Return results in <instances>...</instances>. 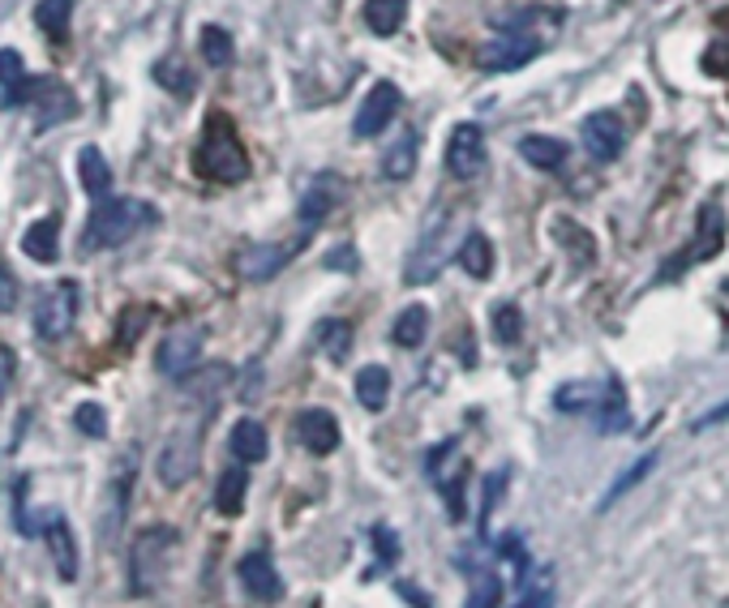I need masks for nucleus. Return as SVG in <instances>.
Listing matches in <instances>:
<instances>
[{
    "label": "nucleus",
    "mask_w": 729,
    "mask_h": 608,
    "mask_svg": "<svg viewBox=\"0 0 729 608\" xmlns=\"http://www.w3.org/2000/svg\"><path fill=\"white\" fill-rule=\"evenodd\" d=\"M194 172L207 176V181H219V185H236L249 176V154L236 137V125L227 116H207L202 125V141L194 150Z\"/></svg>",
    "instance_id": "f257e3e1"
},
{
    "label": "nucleus",
    "mask_w": 729,
    "mask_h": 608,
    "mask_svg": "<svg viewBox=\"0 0 729 608\" xmlns=\"http://www.w3.org/2000/svg\"><path fill=\"white\" fill-rule=\"evenodd\" d=\"M146 223H155V210L138 198H99V206L90 210L86 227H82V249H116L129 236H138Z\"/></svg>",
    "instance_id": "f03ea898"
},
{
    "label": "nucleus",
    "mask_w": 729,
    "mask_h": 608,
    "mask_svg": "<svg viewBox=\"0 0 729 608\" xmlns=\"http://www.w3.org/2000/svg\"><path fill=\"white\" fill-rule=\"evenodd\" d=\"M176 553V532L172 528H146L129 544V592L134 596H155L168 579Z\"/></svg>",
    "instance_id": "7ed1b4c3"
},
{
    "label": "nucleus",
    "mask_w": 729,
    "mask_h": 608,
    "mask_svg": "<svg viewBox=\"0 0 729 608\" xmlns=\"http://www.w3.org/2000/svg\"><path fill=\"white\" fill-rule=\"evenodd\" d=\"M17 103L44 108V112H39V129H52L57 121H70L73 112H77L73 90L65 82H52V77H26V82L4 99V108H17Z\"/></svg>",
    "instance_id": "20e7f679"
},
{
    "label": "nucleus",
    "mask_w": 729,
    "mask_h": 608,
    "mask_svg": "<svg viewBox=\"0 0 729 608\" xmlns=\"http://www.w3.org/2000/svg\"><path fill=\"white\" fill-rule=\"evenodd\" d=\"M545 52V35H532V30H503L494 39H485L481 48V69L485 73H515L523 69L528 61H536Z\"/></svg>",
    "instance_id": "39448f33"
},
{
    "label": "nucleus",
    "mask_w": 729,
    "mask_h": 608,
    "mask_svg": "<svg viewBox=\"0 0 729 608\" xmlns=\"http://www.w3.org/2000/svg\"><path fill=\"white\" fill-rule=\"evenodd\" d=\"M73 322H77V283L61 278L57 287H48L35 300V335L44 343H57V338L70 335Z\"/></svg>",
    "instance_id": "423d86ee"
},
{
    "label": "nucleus",
    "mask_w": 729,
    "mask_h": 608,
    "mask_svg": "<svg viewBox=\"0 0 729 608\" xmlns=\"http://www.w3.org/2000/svg\"><path fill=\"white\" fill-rule=\"evenodd\" d=\"M198 446H202V424H185L168 437V446L159 450V480L168 488H181L185 480L198 472Z\"/></svg>",
    "instance_id": "0eeeda50"
},
{
    "label": "nucleus",
    "mask_w": 729,
    "mask_h": 608,
    "mask_svg": "<svg viewBox=\"0 0 729 608\" xmlns=\"http://www.w3.org/2000/svg\"><path fill=\"white\" fill-rule=\"evenodd\" d=\"M202 343H207V331L202 326H176L172 335L159 343V351H155V364H159V373L163 377H185V373H194L198 369V360H202Z\"/></svg>",
    "instance_id": "6e6552de"
},
{
    "label": "nucleus",
    "mask_w": 729,
    "mask_h": 608,
    "mask_svg": "<svg viewBox=\"0 0 729 608\" xmlns=\"http://www.w3.org/2000/svg\"><path fill=\"white\" fill-rule=\"evenodd\" d=\"M580 137H583V146H588V154H592L596 163H614V159L627 150V125H622V116H618V112H609V108H601V112L583 116Z\"/></svg>",
    "instance_id": "1a4fd4ad"
},
{
    "label": "nucleus",
    "mask_w": 729,
    "mask_h": 608,
    "mask_svg": "<svg viewBox=\"0 0 729 608\" xmlns=\"http://www.w3.org/2000/svg\"><path fill=\"white\" fill-rule=\"evenodd\" d=\"M446 172L455 181H477L485 172V134L477 125H455L446 137Z\"/></svg>",
    "instance_id": "9d476101"
},
{
    "label": "nucleus",
    "mask_w": 729,
    "mask_h": 608,
    "mask_svg": "<svg viewBox=\"0 0 729 608\" xmlns=\"http://www.w3.org/2000/svg\"><path fill=\"white\" fill-rule=\"evenodd\" d=\"M236 579H240V587H245L258 605H280V600H284V579H280L271 553H262V548H254V553L240 557Z\"/></svg>",
    "instance_id": "9b49d317"
},
{
    "label": "nucleus",
    "mask_w": 729,
    "mask_h": 608,
    "mask_svg": "<svg viewBox=\"0 0 729 608\" xmlns=\"http://www.w3.org/2000/svg\"><path fill=\"white\" fill-rule=\"evenodd\" d=\"M399 103H404V99H399V86H395V82H378V86L364 95L353 134L357 137H382V129L399 116Z\"/></svg>",
    "instance_id": "f8f14e48"
},
{
    "label": "nucleus",
    "mask_w": 729,
    "mask_h": 608,
    "mask_svg": "<svg viewBox=\"0 0 729 608\" xmlns=\"http://www.w3.org/2000/svg\"><path fill=\"white\" fill-rule=\"evenodd\" d=\"M446 232H450V223L446 219H434L430 223V232L421 236V245H417V253L408 258V271H404V283H434V274L442 271V262H446Z\"/></svg>",
    "instance_id": "ddd939ff"
},
{
    "label": "nucleus",
    "mask_w": 729,
    "mask_h": 608,
    "mask_svg": "<svg viewBox=\"0 0 729 608\" xmlns=\"http://www.w3.org/2000/svg\"><path fill=\"white\" fill-rule=\"evenodd\" d=\"M300 253V240H292V245H249V249H240L236 253V271L240 278H249V283H267V278H275V274L288 266L292 258Z\"/></svg>",
    "instance_id": "4468645a"
},
{
    "label": "nucleus",
    "mask_w": 729,
    "mask_h": 608,
    "mask_svg": "<svg viewBox=\"0 0 729 608\" xmlns=\"http://www.w3.org/2000/svg\"><path fill=\"white\" fill-rule=\"evenodd\" d=\"M296 437L309 455H335L339 450V420L326 407H309L296 420Z\"/></svg>",
    "instance_id": "2eb2a0df"
},
{
    "label": "nucleus",
    "mask_w": 729,
    "mask_h": 608,
    "mask_svg": "<svg viewBox=\"0 0 729 608\" xmlns=\"http://www.w3.org/2000/svg\"><path fill=\"white\" fill-rule=\"evenodd\" d=\"M44 536L52 544V561H57V574L73 583L77 579V541L70 532V519L61 510H44Z\"/></svg>",
    "instance_id": "dca6fc26"
},
{
    "label": "nucleus",
    "mask_w": 729,
    "mask_h": 608,
    "mask_svg": "<svg viewBox=\"0 0 729 608\" xmlns=\"http://www.w3.org/2000/svg\"><path fill=\"white\" fill-rule=\"evenodd\" d=\"M339 198H344V185H339L331 172L313 176V185H309V189H305V198H300V227L309 232V227L326 223V214L339 206Z\"/></svg>",
    "instance_id": "f3484780"
},
{
    "label": "nucleus",
    "mask_w": 729,
    "mask_h": 608,
    "mask_svg": "<svg viewBox=\"0 0 729 608\" xmlns=\"http://www.w3.org/2000/svg\"><path fill=\"white\" fill-rule=\"evenodd\" d=\"M22 253L39 266H52L61 258V219L57 214H44L35 219L26 232H22Z\"/></svg>",
    "instance_id": "a211bd4d"
},
{
    "label": "nucleus",
    "mask_w": 729,
    "mask_h": 608,
    "mask_svg": "<svg viewBox=\"0 0 729 608\" xmlns=\"http://www.w3.org/2000/svg\"><path fill=\"white\" fill-rule=\"evenodd\" d=\"M417 159H421V137H417V129H404L382 150V176L386 181H408L417 172Z\"/></svg>",
    "instance_id": "6ab92c4d"
},
{
    "label": "nucleus",
    "mask_w": 729,
    "mask_h": 608,
    "mask_svg": "<svg viewBox=\"0 0 729 608\" xmlns=\"http://www.w3.org/2000/svg\"><path fill=\"white\" fill-rule=\"evenodd\" d=\"M721 245H726V210L717 202H708L700 210V232H695V253H691V262L717 258Z\"/></svg>",
    "instance_id": "aec40b11"
},
{
    "label": "nucleus",
    "mask_w": 729,
    "mask_h": 608,
    "mask_svg": "<svg viewBox=\"0 0 729 608\" xmlns=\"http://www.w3.org/2000/svg\"><path fill=\"white\" fill-rule=\"evenodd\" d=\"M567 141H558V137H545V134H528L519 137V159L523 163H532V167H541V172H554V167H563L567 163Z\"/></svg>",
    "instance_id": "412c9836"
},
{
    "label": "nucleus",
    "mask_w": 729,
    "mask_h": 608,
    "mask_svg": "<svg viewBox=\"0 0 729 608\" xmlns=\"http://www.w3.org/2000/svg\"><path fill=\"white\" fill-rule=\"evenodd\" d=\"M267 450H271V442H267V429H262L258 420L245 415V420L232 424V455H236L240 463H262Z\"/></svg>",
    "instance_id": "4be33fe9"
},
{
    "label": "nucleus",
    "mask_w": 729,
    "mask_h": 608,
    "mask_svg": "<svg viewBox=\"0 0 729 608\" xmlns=\"http://www.w3.org/2000/svg\"><path fill=\"white\" fill-rule=\"evenodd\" d=\"M77 172H82V189H86L90 198H108V189H112V167H108V159H103L99 146H82Z\"/></svg>",
    "instance_id": "5701e85b"
},
{
    "label": "nucleus",
    "mask_w": 729,
    "mask_h": 608,
    "mask_svg": "<svg viewBox=\"0 0 729 608\" xmlns=\"http://www.w3.org/2000/svg\"><path fill=\"white\" fill-rule=\"evenodd\" d=\"M245 493H249V475H245V468H227L215 484V510L223 514V519H236V514L245 510Z\"/></svg>",
    "instance_id": "b1692460"
},
{
    "label": "nucleus",
    "mask_w": 729,
    "mask_h": 608,
    "mask_svg": "<svg viewBox=\"0 0 729 608\" xmlns=\"http://www.w3.org/2000/svg\"><path fill=\"white\" fill-rule=\"evenodd\" d=\"M425 335H430V309H425V305H408V309L395 318V331H391L395 347L412 351V347L425 343Z\"/></svg>",
    "instance_id": "393cba45"
},
{
    "label": "nucleus",
    "mask_w": 729,
    "mask_h": 608,
    "mask_svg": "<svg viewBox=\"0 0 729 608\" xmlns=\"http://www.w3.org/2000/svg\"><path fill=\"white\" fill-rule=\"evenodd\" d=\"M459 266L472 274V278H490L494 274V245H490V236L468 232L464 245H459Z\"/></svg>",
    "instance_id": "a878e982"
},
{
    "label": "nucleus",
    "mask_w": 729,
    "mask_h": 608,
    "mask_svg": "<svg viewBox=\"0 0 729 608\" xmlns=\"http://www.w3.org/2000/svg\"><path fill=\"white\" fill-rule=\"evenodd\" d=\"M357 399H361L364 411H382L386 399H391V373L382 364H364L357 373Z\"/></svg>",
    "instance_id": "bb28decb"
},
{
    "label": "nucleus",
    "mask_w": 729,
    "mask_h": 608,
    "mask_svg": "<svg viewBox=\"0 0 729 608\" xmlns=\"http://www.w3.org/2000/svg\"><path fill=\"white\" fill-rule=\"evenodd\" d=\"M408 17V0H364V26L373 35H395Z\"/></svg>",
    "instance_id": "cd10ccee"
},
{
    "label": "nucleus",
    "mask_w": 729,
    "mask_h": 608,
    "mask_svg": "<svg viewBox=\"0 0 729 608\" xmlns=\"http://www.w3.org/2000/svg\"><path fill=\"white\" fill-rule=\"evenodd\" d=\"M129 484H134V463L125 468V475H121V472L112 475V484H108V510H103V541H112L116 523H121V519H125V510H129Z\"/></svg>",
    "instance_id": "c85d7f7f"
},
{
    "label": "nucleus",
    "mask_w": 729,
    "mask_h": 608,
    "mask_svg": "<svg viewBox=\"0 0 729 608\" xmlns=\"http://www.w3.org/2000/svg\"><path fill=\"white\" fill-rule=\"evenodd\" d=\"M605 390L609 386H601V382H571V386H563L554 395V407L558 411H596L601 399H605Z\"/></svg>",
    "instance_id": "c756f323"
},
{
    "label": "nucleus",
    "mask_w": 729,
    "mask_h": 608,
    "mask_svg": "<svg viewBox=\"0 0 729 608\" xmlns=\"http://www.w3.org/2000/svg\"><path fill=\"white\" fill-rule=\"evenodd\" d=\"M35 22H39L44 35L65 39L73 22V0H39V4H35Z\"/></svg>",
    "instance_id": "7c9ffc66"
},
{
    "label": "nucleus",
    "mask_w": 729,
    "mask_h": 608,
    "mask_svg": "<svg viewBox=\"0 0 729 608\" xmlns=\"http://www.w3.org/2000/svg\"><path fill=\"white\" fill-rule=\"evenodd\" d=\"M592 415H596V429H601V433H622V429L631 424V420H627V395H622V386L609 382L605 399H601V407H596Z\"/></svg>",
    "instance_id": "2f4dec72"
},
{
    "label": "nucleus",
    "mask_w": 729,
    "mask_h": 608,
    "mask_svg": "<svg viewBox=\"0 0 729 608\" xmlns=\"http://www.w3.org/2000/svg\"><path fill=\"white\" fill-rule=\"evenodd\" d=\"M490 331H494V338H498L503 347H515L519 335H523V313H519V305H498L494 318H490Z\"/></svg>",
    "instance_id": "473e14b6"
},
{
    "label": "nucleus",
    "mask_w": 729,
    "mask_h": 608,
    "mask_svg": "<svg viewBox=\"0 0 729 608\" xmlns=\"http://www.w3.org/2000/svg\"><path fill=\"white\" fill-rule=\"evenodd\" d=\"M202 61L207 65H232V35L223 26H202Z\"/></svg>",
    "instance_id": "72a5a7b5"
},
{
    "label": "nucleus",
    "mask_w": 729,
    "mask_h": 608,
    "mask_svg": "<svg viewBox=\"0 0 729 608\" xmlns=\"http://www.w3.org/2000/svg\"><path fill=\"white\" fill-rule=\"evenodd\" d=\"M318 343L326 347L331 360H348V351H353V326H348V322H322V326H318Z\"/></svg>",
    "instance_id": "f704fd0d"
},
{
    "label": "nucleus",
    "mask_w": 729,
    "mask_h": 608,
    "mask_svg": "<svg viewBox=\"0 0 729 608\" xmlns=\"http://www.w3.org/2000/svg\"><path fill=\"white\" fill-rule=\"evenodd\" d=\"M653 468H656V450H648V455H644V459H640L635 468H627V472H622V475H618V480H614V488L605 493V506H614V501H618L622 493H631V488H635V484H640L644 475L653 472Z\"/></svg>",
    "instance_id": "c9c22d12"
},
{
    "label": "nucleus",
    "mask_w": 729,
    "mask_h": 608,
    "mask_svg": "<svg viewBox=\"0 0 729 608\" xmlns=\"http://www.w3.org/2000/svg\"><path fill=\"white\" fill-rule=\"evenodd\" d=\"M155 82L168 86V90H176V95H189V90H194V73L181 65V61H159V65H155Z\"/></svg>",
    "instance_id": "e433bc0d"
},
{
    "label": "nucleus",
    "mask_w": 729,
    "mask_h": 608,
    "mask_svg": "<svg viewBox=\"0 0 729 608\" xmlns=\"http://www.w3.org/2000/svg\"><path fill=\"white\" fill-rule=\"evenodd\" d=\"M554 232H567V236H571V245H567V249L576 253V266H592L596 249H592V236H588L583 227H576L571 219H558V223H554Z\"/></svg>",
    "instance_id": "4c0bfd02"
},
{
    "label": "nucleus",
    "mask_w": 729,
    "mask_h": 608,
    "mask_svg": "<svg viewBox=\"0 0 729 608\" xmlns=\"http://www.w3.org/2000/svg\"><path fill=\"white\" fill-rule=\"evenodd\" d=\"M73 424H77L86 437H95V442H99V437H108V411H103L99 404L77 407V411H73Z\"/></svg>",
    "instance_id": "58836bf2"
},
{
    "label": "nucleus",
    "mask_w": 729,
    "mask_h": 608,
    "mask_svg": "<svg viewBox=\"0 0 729 608\" xmlns=\"http://www.w3.org/2000/svg\"><path fill=\"white\" fill-rule=\"evenodd\" d=\"M26 77H30V73L22 65V57H17L13 48H0V86H4V99H9Z\"/></svg>",
    "instance_id": "ea45409f"
},
{
    "label": "nucleus",
    "mask_w": 729,
    "mask_h": 608,
    "mask_svg": "<svg viewBox=\"0 0 729 608\" xmlns=\"http://www.w3.org/2000/svg\"><path fill=\"white\" fill-rule=\"evenodd\" d=\"M498 600H503V583H498V574H485V579H477L468 608H498Z\"/></svg>",
    "instance_id": "a19ab883"
},
{
    "label": "nucleus",
    "mask_w": 729,
    "mask_h": 608,
    "mask_svg": "<svg viewBox=\"0 0 729 608\" xmlns=\"http://www.w3.org/2000/svg\"><path fill=\"white\" fill-rule=\"evenodd\" d=\"M373 544H378L382 566H395V561H399V536H395L391 528H373Z\"/></svg>",
    "instance_id": "79ce46f5"
},
{
    "label": "nucleus",
    "mask_w": 729,
    "mask_h": 608,
    "mask_svg": "<svg viewBox=\"0 0 729 608\" xmlns=\"http://www.w3.org/2000/svg\"><path fill=\"white\" fill-rule=\"evenodd\" d=\"M146 322H150V309H129V326L121 322V347H129L134 338L146 331Z\"/></svg>",
    "instance_id": "37998d69"
},
{
    "label": "nucleus",
    "mask_w": 729,
    "mask_h": 608,
    "mask_svg": "<svg viewBox=\"0 0 729 608\" xmlns=\"http://www.w3.org/2000/svg\"><path fill=\"white\" fill-rule=\"evenodd\" d=\"M17 309V278L0 266V318Z\"/></svg>",
    "instance_id": "c03bdc74"
},
{
    "label": "nucleus",
    "mask_w": 729,
    "mask_h": 608,
    "mask_svg": "<svg viewBox=\"0 0 729 608\" xmlns=\"http://www.w3.org/2000/svg\"><path fill=\"white\" fill-rule=\"evenodd\" d=\"M13 373H17V360H13V351L0 343V399H4L9 386H13Z\"/></svg>",
    "instance_id": "a18cd8bd"
},
{
    "label": "nucleus",
    "mask_w": 729,
    "mask_h": 608,
    "mask_svg": "<svg viewBox=\"0 0 729 608\" xmlns=\"http://www.w3.org/2000/svg\"><path fill=\"white\" fill-rule=\"evenodd\" d=\"M519 608H554V587H549V583H536V587L519 600Z\"/></svg>",
    "instance_id": "49530a36"
},
{
    "label": "nucleus",
    "mask_w": 729,
    "mask_h": 608,
    "mask_svg": "<svg viewBox=\"0 0 729 608\" xmlns=\"http://www.w3.org/2000/svg\"><path fill=\"white\" fill-rule=\"evenodd\" d=\"M721 420H729V404L713 407L708 415H700V420H695V429H713V424H721Z\"/></svg>",
    "instance_id": "de8ad7c7"
}]
</instances>
